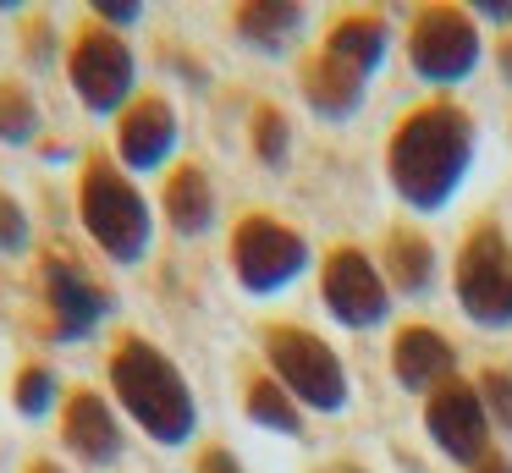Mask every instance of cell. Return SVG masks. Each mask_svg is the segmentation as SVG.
Masks as SVG:
<instances>
[{"mask_svg":"<svg viewBox=\"0 0 512 473\" xmlns=\"http://www.w3.org/2000/svg\"><path fill=\"white\" fill-rule=\"evenodd\" d=\"M61 446L83 462V468H116L127 451V435H122V418L116 407L105 402L94 385H72L61 396Z\"/></svg>","mask_w":512,"mask_h":473,"instance_id":"obj_13","label":"cell"},{"mask_svg":"<svg viewBox=\"0 0 512 473\" xmlns=\"http://www.w3.org/2000/svg\"><path fill=\"white\" fill-rule=\"evenodd\" d=\"M61 374L50 369L45 358H28V363H17V374H12V407L23 418H45L50 407H61Z\"/></svg>","mask_w":512,"mask_h":473,"instance_id":"obj_22","label":"cell"},{"mask_svg":"<svg viewBox=\"0 0 512 473\" xmlns=\"http://www.w3.org/2000/svg\"><path fill=\"white\" fill-rule=\"evenodd\" d=\"M78 220L89 231V242L105 253L111 264L133 270L144 264L149 242H155V215L149 198L138 193V182L116 165L111 149H89L78 165Z\"/></svg>","mask_w":512,"mask_h":473,"instance_id":"obj_3","label":"cell"},{"mask_svg":"<svg viewBox=\"0 0 512 473\" xmlns=\"http://www.w3.org/2000/svg\"><path fill=\"white\" fill-rule=\"evenodd\" d=\"M468 473H512V462L501 457V451H490V457H485V462H474Z\"/></svg>","mask_w":512,"mask_h":473,"instance_id":"obj_29","label":"cell"},{"mask_svg":"<svg viewBox=\"0 0 512 473\" xmlns=\"http://www.w3.org/2000/svg\"><path fill=\"white\" fill-rule=\"evenodd\" d=\"M67 83L89 116H122L138 99V55L116 28L83 17L67 39Z\"/></svg>","mask_w":512,"mask_h":473,"instance_id":"obj_4","label":"cell"},{"mask_svg":"<svg viewBox=\"0 0 512 473\" xmlns=\"http://www.w3.org/2000/svg\"><path fill=\"white\" fill-rule=\"evenodd\" d=\"M226 259H232V275L248 297H276L309 270V242L287 220L248 209L232 226V237H226Z\"/></svg>","mask_w":512,"mask_h":473,"instance_id":"obj_6","label":"cell"},{"mask_svg":"<svg viewBox=\"0 0 512 473\" xmlns=\"http://www.w3.org/2000/svg\"><path fill=\"white\" fill-rule=\"evenodd\" d=\"M424 429H430V440L441 446V457L463 462V468H474V462L490 457V413H485V402H479V385H468V380H446L441 391H430V402H424Z\"/></svg>","mask_w":512,"mask_h":473,"instance_id":"obj_12","label":"cell"},{"mask_svg":"<svg viewBox=\"0 0 512 473\" xmlns=\"http://www.w3.org/2000/svg\"><path fill=\"white\" fill-rule=\"evenodd\" d=\"M23 473H61V462H56V457H34Z\"/></svg>","mask_w":512,"mask_h":473,"instance_id":"obj_31","label":"cell"},{"mask_svg":"<svg viewBox=\"0 0 512 473\" xmlns=\"http://www.w3.org/2000/svg\"><path fill=\"white\" fill-rule=\"evenodd\" d=\"M193 473H243V468H237V457L226 446H204L199 462H193Z\"/></svg>","mask_w":512,"mask_h":473,"instance_id":"obj_28","label":"cell"},{"mask_svg":"<svg viewBox=\"0 0 512 473\" xmlns=\"http://www.w3.org/2000/svg\"><path fill=\"white\" fill-rule=\"evenodd\" d=\"M265 363L287 396L309 413H342L347 407V369L325 336L303 325H265Z\"/></svg>","mask_w":512,"mask_h":473,"instance_id":"obj_5","label":"cell"},{"mask_svg":"<svg viewBox=\"0 0 512 473\" xmlns=\"http://www.w3.org/2000/svg\"><path fill=\"white\" fill-rule=\"evenodd\" d=\"M479 402H485L490 424L512 435V374L507 369H485V374H479Z\"/></svg>","mask_w":512,"mask_h":473,"instance_id":"obj_25","label":"cell"},{"mask_svg":"<svg viewBox=\"0 0 512 473\" xmlns=\"http://www.w3.org/2000/svg\"><path fill=\"white\" fill-rule=\"evenodd\" d=\"M496 61H501V77H507V83H512V33H507V39H501Z\"/></svg>","mask_w":512,"mask_h":473,"instance_id":"obj_30","label":"cell"},{"mask_svg":"<svg viewBox=\"0 0 512 473\" xmlns=\"http://www.w3.org/2000/svg\"><path fill=\"white\" fill-rule=\"evenodd\" d=\"M391 369H397V380L408 385V391L430 396V391H441V385L452 380L457 352L435 325H402L397 341H391Z\"/></svg>","mask_w":512,"mask_h":473,"instance_id":"obj_14","label":"cell"},{"mask_svg":"<svg viewBox=\"0 0 512 473\" xmlns=\"http://www.w3.org/2000/svg\"><path fill=\"white\" fill-rule=\"evenodd\" d=\"M89 17L122 33V28H133V22L144 17V6H133V0H94V6H89Z\"/></svg>","mask_w":512,"mask_h":473,"instance_id":"obj_27","label":"cell"},{"mask_svg":"<svg viewBox=\"0 0 512 473\" xmlns=\"http://www.w3.org/2000/svg\"><path fill=\"white\" fill-rule=\"evenodd\" d=\"M39 127H45V116H39L34 88L17 77H0V143H12V149L39 143Z\"/></svg>","mask_w":512,"mask_h":473,"instance_id":"obj_21","label":"cell"},{"mask_svg":"<svg viewBox=\"0 0 512 473\" xmlns=\"http://www.w3.org/2000/svg\"><path fill=\"white\" fill-rule=\"evenodd\" d=\"M17 50H23V61L34 72H50L56 61H67V44H61V28L50 11H28L23 28H17Z\"/></svg>","mask_w":512,"mask_h":473,"instance_id":"obj_23","label":"cell"},{"mask_svg":"<svg viewBox=\"0 0 512 473\" xmlns=\"http://www.w3.org/2000/svg\"><path fill=\"white\" fill-rule=\"evenodd\" d=\"M474 165V116L452 99H424L397 121L386 143V176L397 198L419 215L446 209Z\"/></svg>","mask_w":512,"mask_h":473,"instance_id":"obj_1","label":"cell"},{"mask_svg":"<svg viewBox=\"0 0 512 473\" xmlns=\"http://www.w3.org/2000/svg\"><path fill=\"white\" fill-rule=\"evenodd\" d=\"M320 473H364V468H358V462H325Z\"/></svg>","mask_w":512,"mask_h":473,"instance_id":"obj_32","label":"cell"},{"mask_svg":"<svg viewBox=\"0 0 512 473\" xmlns=\"http://www.w3.org/2000/svg\"><path fill=\"white\" fill-rule=\"evenodd\" d=\"M243 413L248 424L270 429V435H303V407L287 396V385L276 380L270 369H248L243 374Z\"/></svg>","mask_w":512,"mask_h":473,"instance_id":"obj_19","label":"cell"},{"mask_svg":"<svg viewBox=\"0 0 512 473\" xmlns=\"http://www.w3.org/2000/svg\"><path fill=\"white\" fill-rule=\"evenodd\" d=\"M182 143V121H177V105H171L160 88H138V99L116 116V165L127 176H155L171 165Z\"/></svg>","mask_w":512,"mask_h":473,"instance_id":"obj_11","label":"cell"},{"mask_svg":"<svg viewBox=\"0 0 512 473\" xmlns=\"http://www.w3.org/2000/svg\"><path fill=\"white\" fill-rule=\"evenodd\" d=\"M105 380L116 391V407L155 446H188L199 435V402H193L188 374L144 330H116L111 352H105Z\"/></svg>","mask_w":512,"mask_h":473,"instance_id":"obj_2","label":"cell"},{"mask_svg":"<svg viewBox=\"0 0 512 473\" xmlns=\"http://www.w3.org/2000/svg\"><path fill=\"white\" fill-rule=\"evenodd\" d=\"M39 297H45L50 341H89L116 308L111 286L67 248H45V259H39Z\"/></svg>","mask_w":512,"mask_h":473,"instance_id":"obj_7","label":"cell"},{"mask_svg":"<svg viewBox=\"0 0 512 473\" xmlns=\"http://www.w3.org/2000/svg\"><path fill=\"white\" fill-rule=\"evenodd\" d=\"M28 242H34V226H28V209L17 204L6 187H0V253L12 259V253H28Z\"/></svg>","mask_w":512,"mask_h":473,"instance_id":"obj_26","label":"cell"},{"mask_svg":"<svg viewBox=\"0 0 512 473\" xmlns=\"http://www.w3.org/2000/svg\"><path fill=\"white\" fill-rule=\"evenodd\" d=\"M160 215L177 237H204L215 226V182L199 160H177L160 182Z\"/></svg>","mask_w":512,"mask_h":473,"instance_id":"obj_15","label":"cell"},{"mask_svg":"<svg viewBox=\"0 0 512 473\" xmlns=\"http://www.w3.org/2000/svg\"><path fill=\"white\" fill-rule=\"evenodd\" d=\"M298 28H303L298 0H243V6H232V33L265 55H281Z\"/></svg>","mask_w":512,"mask_h":473,"instance_id":"obj_18","label":"cell"},{"mask_svg":"<svg viewBox=\"0 0 512 473\" xmlns=\"http://www.w3.org/2000/svg\"><path fill=\"white\" fill-rule=\"evenodd\" d=\"M386 50H391V33L375 11H347V17H336L331 33H325V44H320V55L342 61L347 72H358L364 83H369V72L386 61Z\"/></svg>","mask_w":512,"mask_h":473,"instance_id":"obj_16","label":"cell"},{"mask_svg":"<svg viewBox=\"0 0 512 473\" xmlns=\"http://www.w3.org/2000/svg\"><path fill=\"white\" fill-rule=\"evenodd\" d=\"M248 143H254V154L265 165H287V154H292L287 116H281L276 105H254V116H248Z\"/></svg>","mask_w":512,"mask_h":473,"instance_id":"obj_24","label":"cell"},{"mask_svg":"<svg viewBox=\"0 0 512 473\" xmlns=\"http://www.w3.org/2000/svg\"><path fill=\"white\" fill-rule=\"evenodd\" d=\"M408 61L424 83L452 88L479 66V28L463 6H424L408 28Z\"/></svg>","mask_w":512,"mask_h":473,"instance_id":"obj_9","label":"cell"},{"mask_svg":"<svg viewBox=\"0 0 512 473\" xmlns=\"http://www.w3.org/2000/svg\"><path fill=\"white\" fill-rule=\"evenodd\" d=\"M386 281L397 286L402 297H424V292H430V281H435V248H430V237H424V231L397 226L386 237Z\"/></svg>","mask_w":512,"mask_h":473,"instance_id":"obj_20","label":"cell"},{"mask_svg":"<svg viewBox=\"0 0 512 473\" xmlns=\"http://www.w3.org/2000/svg\"><path fill=\"white\" fill-rule=\"evenodd\" d=\"M457 303L474 325L485 330H507L512 325V242L501 237V226H474L457 248Z\"/></svg>","mask_w":512,"mask_h":473,"instance_id":"obj_8","label":"cell"},{"mask_svg":"<svg viewBox=\"0 0 512 473\" xmlns=\"http://www.w3.org/2000/svg\"><path fill=\"white\" fill-rule=\"evenodd\" d=\"M320 297L325 314L347 330H375L391 314V286L364 248H336L320 264Z\"/></svg>","mask_w":512,"mask_h":473,"instance_id":"obj_10","label":"cell"},{"mask_svg":"<svg viewBox=\"0 0 512 473\" xmlns=\"http://www.w3.org/2000/svg\"><path fill=\"white\" fill-rule=\"evenodd\" d=\"M303 99H309V110L320 121H347L364 105V77L347 72L331 55H309L303 61Z\"/></svg>","mask_w":512,"mask_h":473,"instance_id":"obj_17","label":"cell"}]
</instances>
